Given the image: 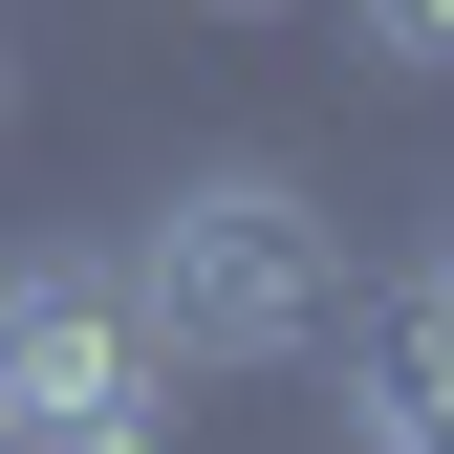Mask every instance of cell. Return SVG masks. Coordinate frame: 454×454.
<instances>
[{
	"label": "cell",
	"instance_id": "cell-3",
	"mask_svg": "<svg viewBox=\"0 0 454 454\" xmlns=\"http://www.w3.org/2000/svg\"><path fill=\"white\" fill-rule=\"evenodd\" d=\"M347 454H454V260L347 281Z\"/></svg>",
	"mask_w": 454,
	"mask_h": 454
},
{
	"label": "cell",
	"instance_id": "cell-2",
	"mask_svg": "<svg viewBox=\"0 0 454 454\" xmlns=\"http://www.w3.org/2000/svg\"><path fill=\"white\" fill-rule=\"evenodd\" d=\"M0 454H174V347L130 260H0Z\"/></svg>",
	"mask_w": 454,
	"mask_h": 454
},
{
	"label": "cell",
	"instance_id": "cell-5",
	"mask_svg": "<svg viewBox=\"0 0 454 454\" xmlns=\"http://www.w3.org/2000/svg\"><path fill=\"white\" fill-rule=\"evenodd\" d=\"M239 22H281V0H239Z\"/></svg>",
	"mask_w": 454,
	"mask_h": 454
},
{
	"label": "cell",
	"instance_id": "cell-1",
	"mask_svg": "<svg viewBox=\"0 0 454 454\" xmlns=\"http://www.w3.org/2000/svg\"><path fill=\"white\" fill-rule=\"evenodd\" d=\"M130 303H152V347L216 368V389L325 368L347 347V216H325L303 174H174L130 216Z\"/></svg>",
	"mask_w": 454,
	"mask_h": 454
},
{
	"label": "cell",
	"instance_id": "cell-4",
	"mask_svg": "<svg viewBox=\"0 0 454 454\" xmlns=\"http://www.w3.org/2000/svg\"><path fill=\"white\" fill-rule=\"evenodd\" d=\"M368 43L389 66H454V0H368Z\"/></svg>",
	"mask_w": 454,
	"mask_h": 454
}]
</instances>
